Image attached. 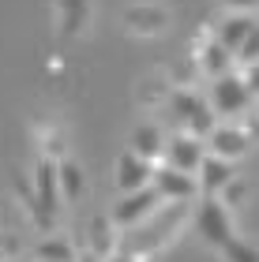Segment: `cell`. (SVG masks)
Listing matches in <instances>:
<instances>
[{"instance_id":"1","label":"cell","mask_w":259,"mask_h":262,"mask_svg":"<svg viewBox=\"0 0 259 262\" xmlns=\"http://www.w3.org/2000/svg\"><path fill=\"white\" fill-rule=\"evenodd\" d=\"M188 217V202H169V206H158L154 213H147L139 225L128 229V255H147L154 251L158 244L169 240V232H176Z\"/></svg>"},{"instance_id":"2","label":"cell","mask_w":259,"mask_h":262,"mask_svg":"<svg viewBox=\"0 0 259 262\" xmlns=\"http://www.w3.org/2000/svg\"><path fill=\"white\" fill-rule=\"evenodd\" d=\"M252 98H255V94L244 86V79L233 75V71H226V75L210 79V101L207 105H210V113H214V116L226 120V116H241L252 105Z\"/></svg>"},{"instance_id":"3","label":"cell","mask_w":259,"mask_h":262,"mask_svg":"<svg viewBox=\"0 0 259 262\" xmlns=\"http://www.w3.org/2000/svg\"><path fill=\"white\" fill-rule=\"evenodd\" d=\"M173 113H176V120L188 127V135H195V139H203L207 131L218 124V116L210 113V105L192 90H176L173 94Z\"/></svg>"},{"instance_id":"4","label":"cell","mask_w":259,"mask_h":262,"mask_svg":"<svg viewBox=\"0 0 259 262\" xmlns=\"http://www.w3.org/2000/svg\"><path fill=\"white\" fill-rule=\"evenodd\" d=\"M150 187H154V195L162 202H192V195L199 191L195 176L173 169V165H158V169H150Z\"/></svg>"},{"instance_id":"5","label":"cell","mask_w":259,"mask_h":262,"mask_svg":"<svg viewBox=\"0 0 259 262\" xmlns=\"http://www.w3.org/2000/svg\"><path fill=\"white\" fill-rule=\"evenodd\" d=\"M199 236H203L207 244H214L222 247L226 240H233V221H229V210H226V202H218V195H207V202L199 206Z\"/></svg>"},{"instance_id":"6","label":"cell","mask_w":259,"mask_h":262,"mask_svg":"<svg viewBox=\"0 0 259 262\" xmlns=\"http://www.w3.org/2000/svg\"><path fill=\"white\" fill-rule=\"evenodd\" d=\"M162 206V199L154 195V187H135V191H124L121 202H116L113 210V225H121V229H132V225H139L147 217V213H154Z\"/></svg>"},{"instance_id":"7","label":"cell","mask_w":259,"mask_h":262,"mask_svg":"<svg viewBox=\"0 0 259 262\" xmlns=\"http://www.w3.org/2000/svg\"><path fill=\"white\" fill-rule=\"evenodd\" d=\"M248 131L244 127H229V124H214L203 135V150L207 154H214V158H226V161H237L248 154Z\"/></svg>"},{"instance_id":"8","label":"cell","mask_w":259,"mask_h":262,"mask_svg":"<svg viewBox=\"0 0 259 262\" xmlns=\"http://www.w3.org/2000/svg\"><path fill=\"white\" fill-rule=\"evenodd\" d=\"M34 191H38V217L42 225L53 221L56 213V202H61V187H56V161L42 158L38 169H34Z\"/></svg>"},{"instance_id":"9","label":"cell","mask_w":259,"mask_h":262,"mask_svg":"<svg viewBox=\"0 0 259 262\" xmlns=\"http://www.w3.org/2000/svg\"><path fill=\"white\" fill-rule=\"evenodd\" d=\"M195 184H199L203 195H222L233 184V161L203 154V161H199V169H195Z\"/></svg>"},{"instance_id":"10","label":"cell","mask_w":259,"mask_h":262,"mask_svg":"<svg viewBox=\"0 0 259 262\" xmlns=\"http://www.w3.org/2000/svg\"><path fill=\"white\" fill-rule=\"evenodd\" d=\"M162 150H166V165H173V169H181V172H192V176H195L199 161H203V154H207L203 139H195V135H176Z\"/></svg>"},{"instance_id":"11","label":"cell","mask_w":259,"mask_h":262,"mask_svg":"<svg viewBox=\"0 0 259 262\" xmlns=\"http://www.w3.org/2000/svg\"><path fill=\"white\" fill-rule=\"evenodd\" d=\"M150 169H154L150 161H143L132 150H124L121 161H116V187H121V195L124 191H135V187H147L150 184Z\"/></svg>"},{"instance_id":"12","label":"cell","mask_w":259,"mask_h":262,"mask_svg":"<svg viewBox=\"0 0 259 262\" xmlns=\"http://www.w3.org/2000/svg\"><path fill=\"white\" fill-rule=\"evenodd\" d=\"M252 30H255V11H237V15H229V19L218 27V38H214V41L222 45V49L233 53Z\"/></svg>"},{"instance_id":"13","label":"cell","mask_w":259,"mask_h":262,"mask_svg":"<svg viewBox=\"0 0 259 262\" xmlns=\"http://www.w3.org/2000/svg\"><path fill=\"white\" fill-rule=\"evenodd\" d=\"M162 146H166V139H162L158 127H150V124L135 127V135H132V154H139L143 161H154V158H162Z\"/></svg>"},{"instance_id":"14","label":"cell","mask_w":259,"mask_h":262,"mask_svg":"<svg viewBox=\"0 0 259 262\" xmlns=\"http://www.w3.org/2000/svg\"><path fill=\"white\" fill-rule=\"evenodd\" d=\"M56 187L64 199H79L83 195V169L75 161H56Z\"/></svg>"},{"instance_id":"15","label":"cell","mask_w":259,"mask_h":262,"mask_svg":"<svg viewBox=\"0 0 259 262\" xmlns=\"http://www.w3.org/2000/svg\"><path fill=\"white\" fill-rule=\"evenodd\" d=\"M199 64H203V71H207L210 79H214V75H226L229 64H233V53H229V49H222L218 41H210L207 49H203V56H199Z\"/></svg>"},{"instance_id":"16","label":"cell","mask_w":259,"mask_h":262,"mask_svg":"<svg viewBox=\"0 0 259 262\" xmlns=\"http://www.w3.org/2000/svg\"><path fill=\"white\" fill-rule=\"evenodd\" d=\"M113 244H116L113 225L105 221V217H94L90 221V251L94 255H113Z\"/></svg>"},{"instance_id":"17","label":"cell","mask_w":259,"mask_h":262,"mask_svg":"<svg viewBox=\"0 0 259 262\" xmlns=\"http://www.w3.org/2000/svg\"><path fill=\"white\" fill-rule=\"evenodd\" d=\"M38 258L42 262H75V251L68 240H42L38 244Z\"/></svg>"},{"instance_id":"18","label":"cell","mask_w":259,"mask_h":262,"mask_svg":"<svg viewBox=\"0 0 259 262\" xmlns=\"http://www.w3.org/2000/svg\"><path fill=\"white\" fill-rule=\"evenodd\" d=\"M222 251H226V258H229V262H259L255 247H252V244H244V240H237V236L222 244Z\"/></svg>"},{"instance_id":"19","label":"cell","mask_w":259,"mask_h":262,"mask_svg":"<svg viewBox=\"0 0 259 262\" xmlns=\"http://www.w3.org/2000/svg\"><path fill=\"white\" fill-rule=\"evenodd\" d=\"M128 23L139 30H158V27H166V11H128Z\"/></svg>"},{"instance_id":"20","label":"cell","mask_w":259,"mask_h":262,"mask_svg":"<svg viewBox=\"0 0 259 262\" xmlns=\"http://www.w3.org/2000/svg\"><path fill=\"white\" fill-rule=\"evenodd\" d=\"M233 56H237L241 64H248V68L255 64V56H259V27H255V30L248 34V38H244V41L237 45V49H233Z\"/></svg>"},{"instance_id":"21","label":"cell","mask_w":259,"mask_h":262,"mask_svg":"<svg viewBox=\"0 0 259 262\" xmlns=\"http://www.w3.org/2000/svg\"><path fill=\"white\" fill-rule=\"evenodd\" d=\"M226 8H233V11H255V4L259 0H222Z\"/></svg>"},{"instance_id":"22","label":"cell","mask_w":259,"mask_h":262,"mask_svg":"<svg viewBox=\"0 0 259 262\" xmlns=\"http://www.w3.org/2000/svg\"><path fill=\"white\" fill-rule=\"evenodd\" d=\"M109 262H135V255H113Z\"/></svg>"}]
</instances>
